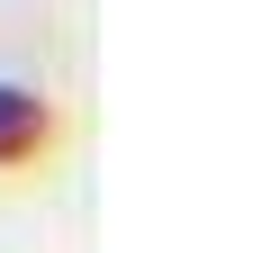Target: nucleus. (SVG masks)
Returning a JSON list of instances; mask_svg holds the SVG:
<instances>
[{
	"instance_id": "1",
	"label": "nucleus",
	"mask_w": 253,
	"mask_h": 253,
	"mask_svg": "<svg viewBox=\"0 0 253 253\" xmlns=\"http://www.w3.org/2000/svg\"><path fill=\"white\" fill-rule=\"evenodd\" d=\"M37 126H45V109L27 100V90H9V82H0V154H18Z\"/></svg>"
}]
</instances>
